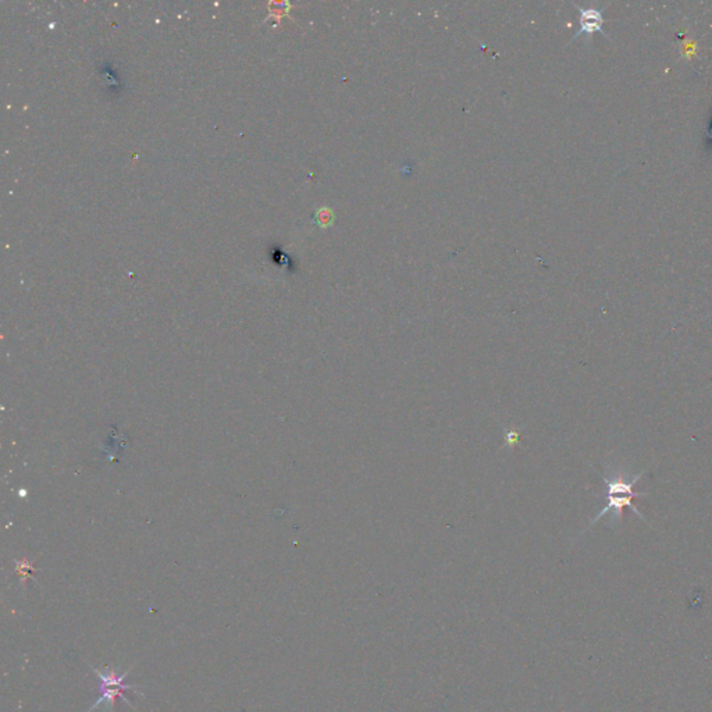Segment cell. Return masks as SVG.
Returning a JSON list of instances; mask_svg holds the SVG:
<instances>
[{"label":"cell","instance_id":"obj_1","mask_svg":"<svg viewBox=\"0 0 712 712\" xmlns=\"http://www.w3.org/2000/svg\"><path fill=\"white\" fill-rule=\"evenodd\" d=\"M643 473L634 476L626 473L623 471H612L611 476H602L604 483L607 484V496H632L636 498L644 497L646 493L634 491V484L642 478Z\"/></svg>","mask_w":712,"mask_h":712},{"label":"cell","instance_id":"obj_2","mask_svg":"<svg viewBox=\"0 0 712 712\" xmlns=\"http://www.w3.org/2000/svg\"><path fill=\"white\" fill-rule=\"evenodd\" d=\"M634 498L636 497H632V496H607L608 504H607V506H604L602 511H600V513L595 516V519L592 522V525H594L597 520H600L608 512H612L614 520L619 522L622 519L623 508H626V506L630 508L642 520H646V518L639 512V509L633 504Z\"/></svg>","mask_w":712,"mask_h":712},{"label":"cell","instance_id":"obj_3","mask_svg":"<svg viewBox=\"0 0 712 712\" xmlns=\"http://www.w3.org/2000/svg\"><path fill=\"white\" fill-rule=\"evenodd\" d=\"M577 9L580 11V30L577 31V33L573 36V39H576L582 33H586L587 36L593 35L594 32L604 33V31H602L604 19H602V14L600 13V10L582 9V7H577Z\"/></svg>","mask_w":712,"mask_h":712},{"label":"cell","instance_id":"obj_4","mask_svg":"<svg viewBox=\"0 0 712 712\" xmlns=\"http://www.w3.org/2000/svg\"><path fill=\"white\" fill-rule=\"evenodd\" d=\"M89 668L96 674L98 679L100 681V689L99 690H102V691L106 690V689H109V687H127L130 690H132V689L137 690L138 689V686H135V684H125L124 683L125 678L128 676V674L132 671L134 666H131L127 672H124L121 675H117L113 669H106L105 672H102V671H99V669H96L93 666H89Z\"/></svg>","mask_w":712,"mask_h":712},{"label":"cell","instance_id":"obj_5","mask_svg":"<svg viewBox=\"0 0 712 712\" xmlns=\"http://www.w3.org/2000/svg\"><path fill=\"white\" fill-rule=\"evenodd\" d=\"M127 690H130V689H127V687H109V689L103 690V694L93 703V706L89 708L88 712H93L102 706H105L108 710H110L115 707V703L117 698H122V701H125L131 708H135L130 703V700L124 696V691H127Z\"/></svg>","mask_w":712,"mask_h":712},{"label":"cell","instance_id":"obj_6","mask_svg":"<svg viewBox=\"0 0 712 712\" xmlns=\"http://www.w3.org/2000/svg\"><path fill=\"white\" fill-rule=\"evenodd\" d=\"M335 221V213L334 210L331 208H327V206H323V208H319L316 211H315V216H313V223L322 229H327V227H331Z\"/></svg>","mask_w":712,"mask_h":712},{"label":"cell","instance_id":"obj_7","mask_svg":"<svg viewBox=\"0 0 712 712\" xmlns=\"http://www.w3.org/2000/svg\"><path fill=\"white\" fill-rule=\"evenodd\" d=\"M291 7V4L288 1H270L268 3V9H270V16H283V14H287L288 13V9Z\"/></svg>","mask_w":712,"mask_h":712}]
</instances>
